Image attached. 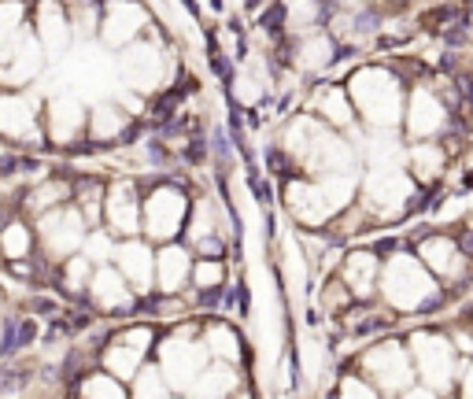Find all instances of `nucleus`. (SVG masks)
Instances as JSON below:
<instances>
[{
    "mask_svg": "<svg viewBox=\"0 0 473 399\" xmlns=\"http://www.w3.org/2000/svg\"><path fill=\"white\" fill-rule=\"evenodd\" d=\"M466 185H473V174H466Z\"/></svg>",
    "mask_w": 473,
    "mask_h": 399,
    "instance_id": "obj_10",
    "label": "nucleus"
},
{
    "mask_svg": "<svg viewBox=\"0 0 473 399\" xmlns=\"http://www.w3.org/2000/svg\"><path fill=\"white\" fill-rule=\"evenodd\" d=\"M34 310H41V315H56V304H52V299H34Z\"/></svg>",
    "mask_w": 473,
    "mask_h": 399,
    "instance_id": "obj_8",
    "label": "nucleus"
},
{
    "mask_svg": "<svg viewBox=\"0 0 473 399\" xmlns=\"http://www.w3.org/2000/svg\"><path fill=\"white\" fill-rule=\"evenodd\" d=\"M458 82V100H462V107H470L473 111V74H462V78H455Z\"/></svg>",
    "mask_w": 473,
    "mask_h": 399,
    "instance_id": "obj_4",
    "label": "nucleus"
},
{
    "mask_svg": "<svg viewBox=\"0 0 473 399\" xmlns=\"http://www.w3.org/2000/svg\"><path fill=\"white\" fill-rule=\"evenodd\" d=\"M34 337H37V329H34V322H19V351L23 348H30V344H34Z\"/></svg>",
    "mask_w": 473,
    "mask_h": 399,
    "instance_id": "obj_5",
    "label": "nucleus"
},
{
    "mask_svg": "<svg viewBox=\"0 0 473 399\" xmlns=\"http://www.w3.org/2000/svg\"><path fill=\"white\" fill-rule=\"evenodd\" d=\"M189 156H192V159H203V141H192V145H189Z\"/></svg>",
    "mask_w": 473,
    "mask_h": 399,
    "instance_id": "obj_9",
    "label": "nucleus"
},
{
    "mask_svg": "<svg viewBox=\"0 0 473 399\" xmlns=\"http://www.w3.org/2000/svg\"><path fill=\"white\" fill-rule=\"evenodd\" d=\"M26 373H30L26 366H4V370H0V396L12 392V388H23Z\"/></svg>",
    "mask_w": 473,
    "mask_h": 399,
    "instance_id": "obj_2",
    "label": "nucleus"
},
{
    "mask_svg": "<svg viewBox=\"0 0 473 399\" xmlns=\"http://www.w3.org/2000/svg\"><path fill=\"white\" fill-rule=\"evenodd\" d=\"M447 19H458V12H455L451 4H440V8H433V12H425V15H422V26L429 30V34H440Z\"/></svg>",
    "mask_w": 473,
    "mask_h": 399,
    "instance_id": "obj_1",
    "label": "nucleus"
},
{
    "mask_svg": "<svg viewBox=\"0 0 473 399\" xmlns=\"http://www.w3.org/2000/svg\"><path fill=\"white\" fill-rule=\"evenodd\" d=\"M19 351V322L12 318L4 326V337H0V355H15Z\"/></svg>",
    "mask_w": 473,
    "mask_h": 399,
    "instance_id": "obj_3",
    "label": "nucleus"
},
{
    "mask_svg": "<svg viewBox=\"0 0 473 399\" xmlns=\"http://www.w3.org/2000/svg\"><path fill=\"white\" fill-rule=\"evenodd\" d=\"M396 4H407V0H396Z\"/></svg>",
    "mask_w": 473,
    "mask_h": 399,
    "instance_id": "obj_11",
    "label": "nucleus"
},
{
    "mask_svg": "<svg viewBox=\"0 0 473 399\" xmlns=\"http://www.w3.org/2000/svg\"><path fill=\"white\" fill-rule=\"evenodd\" d=\"M373 30H378V15H373V12H362V15H359V34H373Z\"/></svg>",
    "mask_w": 473,
    "mask_h": 399,
    "instance_id": "obj_6",
    "label": "nucleus"
},
{
    "mask_svg": "<svg viewBox=\"0 0 473 399\" xmlns=\"http://www.w3.org/2000/svg\"><path fill=\"white\" fill-rule=\"evenodd\" d=\"M458 248H462L466 255H473V230H466V233L458 236Z\"/></svg>",
    "mask_w": 473,
    "mask_h": 399,
    "instance_id": "obj_7",
    "label": "nucleus"
}]
</instances>
